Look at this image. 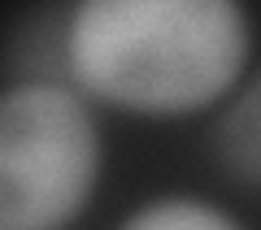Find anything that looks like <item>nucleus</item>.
I'll return each mask as SVG.
<instances>
[{"label": "nucleus", "instance_id": "f257e3e1", "mask_svg": "<svg viewBox=\"0 0 261 230\" xmlns=\"http://www.w3.org/2000/svg\"><path fill=\"white\" fill-rule=\"evenodd\" d=\"M248 65L252 18L235 0H79L65 9V83L130 118L214 113Z\"/></svg>", "mask_w": 261, "mask_h": 230}, {"label": "nucleus", "instance_id": "f03ea898", "mask_svg": "<svg viewBox=\"0 0 261 230\" xmlns=\"http://www.w3.org/2000/svg\"><path fill=\"white\" fill-rule=\"evenodd\" d=\"M105 174L96 104L61 78L0 83V230H65Z\"/></svg>", "mask_w": 261, "mask_h": 230}, {"label": "nucleus", "instance_id": "7ed1b4c3", "mask_svg": "<svg viewBox=\"0 0 261 230\" xmlns=\"http://www.w3.org/2000/svg\"><path fill=\"white\" fill-rule=\"evenodd\" d=\"M209 157L235 187L261 191V61L209 113Z\"/></svg>", "mask_w": 261, "mask_h": 230}, {"label": "nucleus", "instance_id": "20e7f679", "mask_svg": "<svg viewBox=\"0 0 261 230\" xmlns=\"http://www.w3.org/2000/svg\"><path fill=\"white\" fill-rule=\"evenodd\" d=\"M118 230H248V226L209 195L161 191V195H148V200L135 204L118 221Z\"/></svg>", "mask_w": 261, "mask_h": 230}]
</instances>
